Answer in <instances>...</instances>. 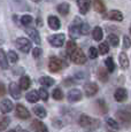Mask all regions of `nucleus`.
<instances>
[{"label": "nucleus", "mask_w": 131, "mask_h": 132, "mask_svg": "<svg viewBox=\"0 0 131 132\" xmlns=\"http://www.w3.org/2000/svg\"><path fill=\"white\" fill-rule=\"evenodd\" d=\"M79 125L82 126V128H92V129H94L99 125V121L83 114V115H80V117H79Z\"/></svg>", "instance_id": "f257e3e1"}, {"label": "nucleus", "mask_w": 131, "mask_h": 132, "mask_svg": "<svg viewBox=\"0 0 131 132\" xmlns=\"http://www.w3.org/2000/svg\"><path fill=\"white\" fill-rule=\"evenodd\" d=\"M70 60L74 63H76V64H84V63L86 62V56H85V54L83 53L82 50L77 48V50L70 55Z\"/></svg>", "instance_id": "f03ea898"}, {"label": "nucleus", "mask_w": 131, "mask_h": 132, "mask_svg": "<svg viewBox=\"0 0 131 132\" xmlns=\"http://www.w3.org/2000/svg\"><path fill=\"white\" fill-rule=\"evenodd\" d=\"M15 44H16V47L23 53H28L30 50H31V42H30L29 39H27V38H24V37L23 38H17Z\"/></svg>", "instance_id": "7ed1b4c3"}, {"label": "nucleus", "mask_w": 131, "mask_h": 132, "mask_svg": "<svg viewBox=\"0 0 131 132\" xmlns=\"http://www.w3.org/2000/svg\"><path fill=\"white\" fill-rule=\"evenodd\" d=\"M64 40H66V36L63 34H56L48 37V43L54 47H61L64 44Z\"/></svg>", "instance_id": "20e7f679"}, {"label": "nucleus", "mask_w": 131, "mask_h": 132, "mask_svg": "<svg viewBox=\"0 0 131 132\" xmlns=\"http://www.w3.org/2000/svg\"><path fill=\"white\" fill-rule=\"evenodd\" d=\"M62 67V61L56 56H53L50 59L48 62V69L51 70L52 72H58Z\"/></svg>", "instance_id": "39448f33"}, {"label": "nucleus", "mask_w": 131, "mask_h": 132, "mask_svg": "<svg viewBox=\"0 0 131 132\" xmlns=\"http://www.w3.org/2000/svg\"><path fill=\"white\" fill-rule=\"evenodd\" d=\"M15 114H16V116L19 118H21V120H28V118L30 117L29 110H28L23 105H17L16 107H15Z\"/></svg>", "instance_id": "423d86ee"}, {"label": "nucleus", "mask_w": 131, "mask_h": 132, "mask_svg": "<svg viewBox=\"0 0 131 132\" xmlns=\"http://www.w3.org/2000/svg\"><path fill=\"white\" fill-rule=\"evenodd\" d=\"M14 106H13V102H12L9 99H4V100L0 102V111L2 114H8L13 110Z\"/></svg>", "instance_id": "0eeeda50"}, {"label": "nucleus", "mask_w": 131, "mask_h": 132, "mask_svg": "<svg viewBox=\"0 0 131 132\" xmlns=\"http://www.w3.org/2000/svg\"><path fill=\"white\" fill-rule=\"evenodd\" d=\"M98 85L95 83H86L84 85V91H85V94L87 96H93L98 93Z\"/></svg>", "instance_id": "6e6552de"}, {"label": "nucleus", "mask_w": 131, "mask_h": 132, "mask_svg": "<svg viewBox=\"0 0 131 132\" xmlns=\"http://www.w3.org/2000/svg\"><path fill=\"white\" fill-rule=\"evenodd\" d=\"M82 99V92L77 88H72L68 92V100L69 102H77Z\"/></svg>", "instance_id": "1a4fd4ad"}, {"label": "nucleus", "mask_w": 131, "mask_h": 132, "mask_svg": "<svg viewBox=\"0 0 131 132\" xmlns=\"http://www.w3.org/2000/svg\"><path fill=\"white\" fill-rule=\"evenodd\" d=\"M105 19L112 20V21L121 22V21H123V15H122V13L118 12V11H110L105 15Z\"/></svg>", "instance_id": "9d476101"}, {"label": "nucleus", "mask_w": 131, "mask_h": 132, "mask_svg": "<svg viewBox=\"0 0 131 132\" xmlns=\"http://www.w3.org/2000/svg\"><path fill=\"white\" fill-rule=\"evenodd\" d=\"M116 116L121 122H123L124 124H129L131 122V114L128 110H118L116 113Z\"/></svg>", "instance_id": "9b49d317"}, {"label": "nucleus", "mask_w": 131, "mask_h": 132, "mask_svg": "<svg viewBox=\"0 0 131 132\" xmlns=\"http://www.w3.org/2000/svg\"><path fill=\"white\" fill-rule=\"evenodd\" d=\"M127 96H128L127 90H125V88H122V87L117 88L114 93V98L117 102H123V101L127 99Z\"/></svg>", "instance_id": "f8f14e48"}, {"label": "nucleus", "mask_w": 131, "mask_h": 132, "mask_svg": "<svg viewBox=\"0 0 131 132\" xmlns=\"http://www.w3.org/2000/svg\"><path fill=\"white\" fill-rule=\"evenodd\" d=\"M9 93L14 99H20L21 98V88L19 87V85L16 83H11L9 84Z\"/></svg>", "instance_id": "ddd939ff"}, {"label": "nucleus", "mask_w": 131, "mask_h": 132, "mask_svg": "<svg viewBox=\"0 0 131 132\" xmlns=\"http://www.w3.org/2000/svg\"><path fill=\"white\" fill-rule=\"evenodd\" d=\"M31 128L34 129L36 132H48L47 130V126L45 125L43 122H40L38 120H35L34 122L31 123Z\"/></svg>", "instance_id": "4468645a"}, {"label": "nucleus", "mask_w": 131, "mask_h": 132, "mask_svg": "<svg viewBox=\"0 0 131 132\" xmlns=\"http://www.w3.org/2000/svg\"><path fill=\"white\" fill-rule=\"evenodd\" d=\"M26 31H27V34L29 35V37L34 40L35 44H38V45L40 44V37H39L38 31H37L36 29H34V28H28Z\"/></svg>", "instance_id": "2eb2a0df"}, {"label": "nucleus", "mask_w": 131, "mask_h": 132, "mask_svg": "<svg viewBox=\"0 0 131 132\" xmlns=\"http://www.w3.org/2000/svg\"><path fill=\"white\" fill-rule=\"evenodd\" d=\"M78 9L80 14H86L90 8V0H77Z\"/></svg>", "instance_id": "dca6fc26"}, {"label": "nucleus", "mask_w": 131, "mask_h": 132, "mask_svg": "<svg viewBox=\"0 0 131 132\" xmlns=\"http://www.w3.org/2000/svg\"><path fill=\"white\" fill-rule=\"evenodd\" d=\"M47 22H48V25H50V28H51L52 30H59L60 27H61L59 19H58L56 16H53V15L52 16H48Z\"/></svg>", "instance_id": "f3484780"}, {"label": "nucleus", "mask_w": 131, "mask_h": 132, "mask_svg": "<svg viewBox=\"0 0 131 132\" xmlns=\"http://www.w3.org/2000/svg\"><path fill=\"white\" fill-rule=\"evenodd\" d=\"M69 34H70V37H71L72 39H77V38H79V36H80L79 24L78 25L74 24L72 27H70L69 28Z\"/></svg>", "instance_id": "a211bd4d"}, {"label": "nucleus", "mask_w": 131, "mask_h": 132, "mask_svg": "<svg viewBox=\"0 0 131 132\" xmlns=\"http://www.w3.org/2000/svg\"><path fill=\"white\" fill-rule=\"evenodd\" d=\"M27 100L29 101L30 103H36L37 101L39 100V94H38V91H31V92H29L27 94Z\"/></svg>", "instance_id": "6ab92c4d"}, {"label": "nucleus", "mask_w": 131, "mask_h": 132, "mask_svg": "<svg viewBox=\"0 0 131 132\" xmlns=\"http://www.w3.org/2000/svg\"><path fill=\"white\" fill-rule=\"evenodd\" d=\"M30 84H31V80L28 76H22L21 79H20V88L21 90H28L30 87Z\"/></svg>", "instance_id": "aec40b11"}, {"label": "nucleus", "mask_w": 131, "mask_h": 132, "mask_svg": "<svg viewBox=\"0 0 131 132\" xmlns=\"http://www.w3.org/2000/svg\"><path fill=\"white\" fill-rule=\"evenodd\" d=\"M0 67L2 69H7L8 68V59L6 56V53L1 48H0Z\"/></svg>", "instance_id": "412c9836"}, {"label": "nucleus", "mask_w": 131, "mask_h": 132, "mask_svg": "<svg viewBox=\"0 0 131 132\" xmlns=\"http://www.w3.org/2000/svg\"><path fill=\"white\" fill-rule=\"evenodd\" d=\"M120 65L122 69H127L129 68V57L125 53H121L120 54Z\"/></svg>", "instance_id": "4be33fe9"}, {"label": "nucleus", "mask_w": 131, "mask_h": 132, "mask_svg": "<svg viewBox=\"0 0 131 132\" xmlns=\"http://www.w3.org/2000/svg\"><path fill=\"white\" fill-rule=\"evenodd\" d=\"M39 83L42 84L43 86H46V87H50V86L54 85V79L48 76H44V77H40L39 78Z\"/></svg>", "instance_id": "5701e85b"}, {"label": "nucleus", "mask_w": 131, "mask_h": 132, "mask_svg": "<svg viewBox=\"0 0 131 132\" xmlns=\"http://www.w3.org/2000/svg\"><path fill=\"white\" fill-rule=\"evenodd\" d=\"M34 113L36 114L39 118H45L47 115L46 110H45V108L43 107V106H36V107H34Z\"/></svg>", "instance_id": "b1692460"}, {"label": "nucleus", "mask_w": 131, "mask_h": 132, "mask_svg": "<svg viewBox=\"0 0 131 132\" xmlns=\"http://www.w3.org/2000/svg\"><path fill=\"white\" fill-rule=\"evenodd\" d=\"M69 8H70V6L67 2H62V4H60L59 6H58V12L61 15L66 16V15H68V13H69Z\"/></svg>", "instance_id": "393cba45"}, {"label": "nucleus", "mask_w": 131, "mask_h": 132, "mask_svg": "<svg viewBox=\"0 0 131 132\" xmlns=\"http://www.w3.org/2000/svg\"><path fill=\"white\" fill-rule=\"evenodd\" d=\"M93 7L98 13H104L106 11V6L101 0H94L93 1Z\"/></svg>", "instance_id": "a878e982"}, {"label": "nucleus", "mask_w": 131, "mask_h": 132, "mask_svg": "<svg viewBox=\"0 0 131 132\" xmlns=\"http://www.w3.org/2000/svg\"><path fill=\"white\" fill-rule=\"evenodd\" d=\"M92 36H93V39H94V40L100 42V40L102 39V29L100 27H95L94 29H93Z\"/></svg>", "instance_id": "bb28decb"}, {"label": "nucleus", "mask_w": 131, "mask_h": 132, "mask_svg": "<svg viewBox=\"0 0 131 132\" xmlns=\"http://www.w3.org/2000/svg\"><path fill=\"white\" fill-rule=\"evenodd\" d=\"M107 42H108V44H110L112 46L117 47L118 43H120V39H118V37L116 36V35L112 34V35H109V36L107 37Z\"/></svg>", "instance_id": "cd10ccee"}, {"label": "nucleus", "mask_w": 131, "mask_h": 132, "mask_svg": "<svg viewBox=\"0 0 131 132\" xmlns=\"http://www.w3.org/2000/svg\"><path fill=\"white\" fill-rule=\"evenodd\" d=\"M9 123H11L9 117H7V116H2V117H0V132L6 130L7 126L9 125Z\"/></svg>", "instance_id": "c85d7f7f"}, {"label": "nucleus", "mask_w": 131, "mask_h": 132, "mask_svg": "<svg viewBox=\"0 0 131 132\" xmlns=\"http://www.w3.org/2000/svg\"><path fill=\"white\" fill-rule=\"evenodd\" d=\"M105 64H106V68H107L108 72H113L115 70V63L112 57H107L105 61Z\"/></svg>", "instance_id": "c756f323"}, {"label": "nucleus", "mask_w": 131, "mask_h": 132, "mask_svg": "<svg viewBox=\"0 0 131 132\" xmlns=\"http://www.w3.org/2000/svg\"><path fill=\"white\" fill-rule=\"evenodd\" d=\"M76 50H77L76 44H75L74 42H70V40H69V42L67 43V48H66V51H67V53L69 54V56H70V55H71Z\"/></svg>", "instance_id": "7c9ffc66"}, {"label": "nucleus", "mask_w": 131, "mask_h": 132, "mask_svg": "<svg viewBox=\"0 0 131 132\" xmlns=\"http://www.w3.org/2000/svg\"><path fill=\"white\" fill-rule=\"evenodd\" d=\"M7 59L11 63H16L19 61V55L14 52V51H9L8 54H7Z\"/></svg>", "instance_id": "2f4dec72"}, {"label": "nucleus", "mask_w": 131, "mask_h": 132, "mask_svg": "<svg viewBox=\"0 0 131 132\" xmlns=\"http://www.w3.org/2000/svg\"><path fill=\"white\" fill-rule=\"evenodd\" d=\"M98 78H99L101 82H107L108 79V76H107V71L104 69V68H100L99 71H98Z\"/></svg>", "instance_id": "473e14b6"}, {"label": "nucleus", "mask_w": 131, "mask_h": 132, "mask_svg": "<svg viewBox=\"0 0 131 132\" xmlns=\"http://www.w3.org/2000/svg\"><path fill=\"white\" fill-rule=\"evenodd\" d=\"M52 96L55 99V100H62V99H63V93H62L61 88H59V87L55 88L52 93Z\"/></svg>", "instance_id": "72a5a7b5"}, {"label": "nucleus", "mask_w": 131, "mask_h": 132, "mask_svg": "<svg viewBox=\"0 0 131 132\" xmlns=\"http://www.w3.org/2000/svg\"><path fill=\"white\" fill-rule=\"evenodd\" d=\"M106 123H107V125L109 126L110 129H114V130H117L118 129V124H117V122L115 121L114 118L108 117L107 120H106Z\"/></svg>", "instance_id": "f704fd0d"}, {"label": "nucleus", "mask_w": 131, "mask_h": 132, "mask_svg": "<svg viewBox=\"0 0 131 132\" xmlns=\"http://www.w3.org/2000/svg\"><path fill=\"white\" fill-rule=\"evenodd\" d=\"M34 22V19H32L31 15H24V16L21 17V23L23 25H29Z\"/></svg>", "instance_id": "c9c22d12"}, {"label": "nucleus", "mask_w": 131, "mask_h": 132, "mask_svg": "<svg viewBox=\"0 0 131 132\" xmlns=\"http://www.w3.org/2000/svg\"><path fill=\"white\" fill-rule=\"evenodd\" d=\"M108 51H109V46H108L107 43H101V44L99 45V53L102 55H105L106 53H108Z\"/></svg>", "instance_id": "e433bc0d"}, {"label": "nucleus", "mask_w": 131, "mask_h": 132, "mask_svg": "<svg viewBox=\"0 0 131 132\" xmlns=\"http://www.w3.org/2000/svg\"><path fill=\"white\" fill-rule=\"evenodd\" d=\"M79 30H80V35H87L90 31V25L86 23H82L79 25Z\"/></svg>", "instance_id": "4c0bfd02"}, {"label": "nucleus", "mask_w": 131, "mask_h": 132, "mask_svg": "<svg viewBox=\"0 0 131 132\" xmlns=\"http://www.w3.org/2000/svg\"><path fill=\"white\" fill-rule=\"evenodd\" d=\"M38 94H39V98L42 99V100H44V101H46L47 99H48V93H47V91L45 90V88H39V91H38Z\"/></svg>", "instance_id": "58836bf2"}, {"label": "nucleus", "mask_w": 131, "mask_h": 132, "mask_svg": "<svg viewBox=\"0 0 131 132\" xmlns=\"http://www.w3.org/2000/svg\"><path fill=\"white\" fill-rule=\"evenodd\" d=\"M89 56L91 57V59H95V57H98V50L95 47H91L89 50Z\"/></svg>", "instance_id": "ea45409f"}, {"label": "nucleus", "mask_w": 131, "mask_h": 132, "mask_svg": "<svg viewBox=\"0 0 131 132\" xmlns=\"http://www.w3.org/2000/svg\"><path fill=\"white\" fill-rule=\"evenodd\" d=\"M130 46H131L130 38L128 36H124V38H123V48H124V50H128V48H130Z\"/></svg>", "instance_id": "a19ab883"}, {"label": "nucleus", "mask_w": 131, "mask_h": 132, "mask_svg": "<svg viewBox=\"0 0 131 132\" xmlns=\"http://www.w3.org/2000/svg\"><path fill=\"white\" fill-rule=\"evenodd\" d=\"M42 53H43V51L40 50L39 47H36V48H34V51H32V55H34V57H39Z\"/></svg>", "instance_id": "79ce46f5"}, {"label": "nucleus", "mask_w": 131, "mask_h": 132, "mask_svg": "<svg viewBox=\"0 0 131 132\" xmlns=\"http://www.w3.org/2000/svg\"><path fill=\"white\" fill-rule=\"evenodd\" d=\"M98 105L100 106V108H101V111H102V113H106V111H107V106L105 105L104 100H98Z\"/></svg>", "instance_id": "37998d69"}, {"label": "nucleus", "mask_w": 131, "mask_h": 132, "mask_svg": "<svg viewBox=\"0 0 131 132\" xmlns=\"http://www.w3.org/2000/svg\"><path fill=\"white\" fill-rule=\"evenodd\" d=\"M5 94H6V87H5V85L2 83H0V98L4 96Z\"/></svg>", "instance_id": "c03bdc74"}, {"label": "nucleus", "mask_w": 131, "mask_h": 132, "mask_svg": "<svg viewBox=\"0 0 131 132\" xmlns=\"http://www.w3.org/2000/svg\"><path fill=\"white\" fill-rule=\"evenodd\" d=\"M8 132H28V131L23 130V129H21L20 126H17L16 129H14V130H11V131H8Z\"/></svg>", "instance_id": "a18cd8bd"}, {"label": "nucleus", "mask_w": 131, "mask_h": 132, "mask_svg": "<svg viewBox=\"0 0 131 132\" xmlns=\"http://www.w3.org/2000/svg\"><path fill=\"white\" fill-rule=\"evenodd\" d=\"M34 2H38V1H40V0H32Z\"/></svg>", "instance_id": "49530a36"}, {"label": "nucleus", "mask_w": 131, "mask_h": 132, "mask_svg": "<svg viewBox=\"0 0 131 132\" xmlns=\"http://www.w3.org/2000/svg\"><path fill=\"white\" fill-rule=\"evenodd\" d=\"M130 34H131V27H130Z\"/></svg>", "instance_id": "de8ad7c7"}]
</instances>
